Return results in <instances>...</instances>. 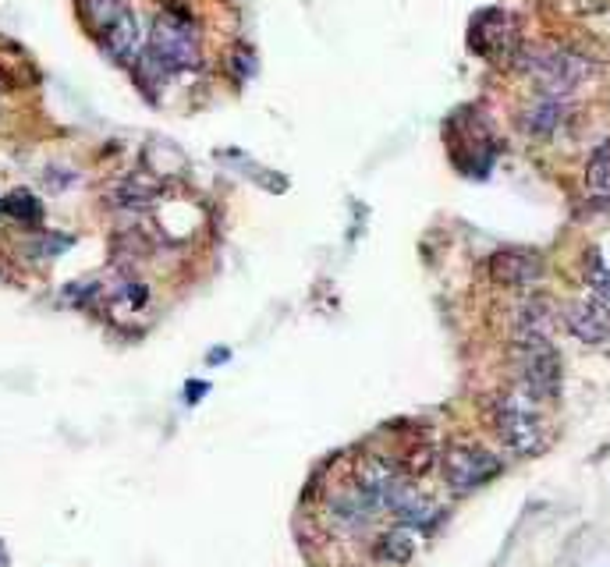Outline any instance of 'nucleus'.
Listing matches in <instances>:
<instances>
[{"instance_id": "16", "label": "nucleus", "mask_w": 610, "mask_h": 567, "mask_svg": "<svg viewBox=\"0 0 610 567\" xmlns=\"http://www.w3.org/2000/svg\"><path fill=\"white\" fill-rule=\"evenodd\" d=\"M79 11L96 32H103L121 18V11H125V0H79Z\"/></svg>"}, {"instance_id": "19", "label": "nucleus", "mask_w": 610, "mask_h": 567, "mask_svg": "<svg viewBox=\"0 0 610 567\" xmlns=\"http://www.w3.org/2000/svg\"><path fill=\"white\" fill-rule=\"evenodd\" d=\"M64 249H71V238H64V234H43L40 241H32V256L36 259H54L61 256Z\"/></svg>"}, {"instance_id": "17", "label": "nucleus", "mask_w": 610, "mask_h": 567, "mask_svg": "<svg viewBox=\"0 0 610 567\" xmlns=\"http://www.w3.org/2000/svg\"><path fill=\"white\" fill-rule=\"evenodd\" d=\"M586 185L593 188V192H607V188H610V142H603V146L589 156Z\"/></svg>"}, {"instance_id": "5", "label": "nucleus", "mask_w": 610, "mask_h": 567, "mask_svg": "<svg viewBox=\"0 0 610 567\" xmlns=\"http://www.w3.org/2000/svg\"><path fill=\"white\" fill-rule=\"evenodd\" d=\"M440 468H444V482L454 493H472L490 479H497L504 461L479 443H454L440 458Z\"/></svg>"}, {"instance_id": "7", "label": "nucleus", "mask_w": 610, "mask_h": 567, "mask_svg": "<svg viewBox=\"0 0 610 567\" xmlns=\"http://www.w3.org/2000/svg\"><path fill=\"white\" fill-rule=\"evenodd\" d=\"M327 514L341 532H362V529H369L373 518L380 514V500L352 482V486H341V490L330 493Z\"/></svg>"}, {"instance_id": "9", "label": "nucleus", "mask_w": 610, "mask_h": 567, "mask_svg": "<svg viewBox=\"0 0 610 567\" xmlns=\"http://www.w3.org/2000/svg\"><path fill=\"white\" fill-rule=\"evenodd\" d=\"M564 327L586 344H600L610 337V305L589 295L586 302H575L564 312Z\"/></svg>"}, {"instance_id": "20", "label": "nucleus", "mask_w": 610, "mask_h": 567, "mask_svg": "<svg viewBox=\"0 0 610 567\" xmlns=\"http://www.w3.org/2000/svg\"><path fill=\"white\" fill-rule=\"evenodd\" d=\"M185 394H188V401H196V397H203V394H206V383H199V387H192V383H188Z\"/></svg>"}, {"instance_id": "21", "label": "nucleus", "mask_w": 610, "mask_h": 567, "mask_svg": "<svg viewBox=\"0 0 610 567\" xmlns=\"http://www.w3.org/2000/svg\"><path fill=\"white\" fill-rule=\"evenodd\" d=\"M224 358H227V351H213V355H210V366H217V362H224Z\"/></svg>"}, {"instance_id": "10", "label": "nucleus", "mask_w": 610, "mask_h": 567, "mask_svg": "<svg viewBox=\"0 0 610 567\" xmlns=\"http://www.w3.org/2000/svg\"><path fill=\"white\" fill-rule=\"evenodd\" d=\"M554 330V305L547 298H525L515 312V341H550Z\"/></svg>"}, {"instance_id": "4", "label": "nucleus", "mask_w": 610, "mask_h": 567, "mask_svg": "<svg viewBox=\"0 0 610 567\" xmlns=\"http://www.w3.org/2000/svg\"><path fill=\"white\" fill-rule=\"evenodd\" d=\"M518 348V369L522 380L518 387L536 404H547L561 394V355L550 341H515Z\"/></svg>"}, {"instance_id": "12", "label": "nucleus", "mask_w": 610, "mask_h": 567, "mask_svg": "<svg viewBox=\"0 0 610 567\" xmlns=\"http://www.w3.org/2000/svg\"><path fill=\"white\" fill-rule=\"evenodd\" d=\"M160 185L153 178H146V174H128V178H121L118 185L107 192V202L114 206V210H146L149 202L157 199Z\"/></svg>"}, {"instance_id": "11", "label": "nucleus", "mask_w": 610, "mask_h": 567, "mask_svg": "<svg viewBox=\"0 0 610 567\" xmlns=\"http://www.w3.org/2000/svg\"><path fill=\"white\" fill-rule=\"evenodd\" d=\"M100 39H103V50H107L114 61L128 64L132 57H139V18L125 8L118 22L100 32Z\"/></svg>"}, {"instance_id": "8", "label": "nucleus", "mask_w": 610, "mask_h": 567, "mask_svg": "<svg viewBox=\"0 0 610 567\" xmlns=\"http://www.w3.org/2000/svg\"><path fill=\"white\" fill-rule=\"evenodd\" d=\"M486 270H490L493 284L522 291V288H532L543 277V259L529 249H501L486 259Z\"/></svg>"}, {"instance_id": "3", "label": "nucleus", "mask_w": 610, "mask_h": 567, "mask_svg": "<svg viewBox=\"0 0 610 567\" xmlns=\"http://www.w3.org/2000/svg\"><path fill=\"white\" fill-rule=\"evenodd\" d=\"M149 57L164 75H174V71H188L199 64V36L192 29L181 11H164L157 15L153 29H149Z\"/></svg>"}, {"instance_id": "6", "label": "nucleus", "mask_w": 610, "mask_h": 567, "mask_svg": "<svg viewBox=\"0 0 610 567\" xmlns=\"http://www.w3.org/2000/svg\"><path fill=\"white\" fill-rule=\"evenodd\" d=\"M469 43L476 54L490 57V61H501V57H515L518 54V32L511 15L504 11H483V15L472 18V32Z\"/></svg>"}, {"instance_id": "14", "label": "nucleus", "mask_w": 610, "mask_h": 567, "mask_svg": "<svg viewBox=\"0 0 610 567\" xmlns=\"http://www.w3.org/2000/svg\"><path fill=\"white\" fill-rule=\"evenodd\" d=\"M376 560H384L391 567H401L415 557V532L405 529V525H394V529L380 532V539L373 543Z\"/></svg>"}, {"instance_id": "15", "label": "nucleus", "mask_w": 610, "mask_h": 567, "mask_svg": "<svg viewBox=\"0 0 610 567\" xmlns=\"http://www.w3.org/2000/svg\"><path fill=\"white\" fill-rule=\"evenodd\" d=\"M0 213H8V217L22 220V224H40L43 206L32 192H22V188H18V192H11V195H4V199H0Z\"/></svg>"}, {"instance_id": "1", "label": "nucleus", "mask_w": 610, "mask_h": 567, "mask_svg": "<svg viewBox=\"0 0 610 567\" xmlns=\"http://www.w3.org/2000/svg\"><path fill=\"white\" fill-rule=\"evenodd\" d=\"M493 429L501 436V443L518 458H532L547 447V426L540 419V404L532 401L522 387L511 394L497 397L493 404Z\"/></svg>"}, {"instance_id": "2", "label": "nucleus", "mask_w": 610, "mask_h": 567, "mask_svg": "<svg viewBox=\"0 0 610 567\" xmlns=\"http://www.w3.org/2000/svg\"><path fill=\"white\" fill-rule=\"evenodd\" d=\"M518 68L540 86L543 96L550 100H561V96L575 93V89L593 75V64L582 54H571V50H557V47H532V50H518Z\"/></svg>"}, {"instance_id": "13", "label": "nucleus", "mask_w": 610, "mask_h": 567, "mask_svg": "<svg viewBox=\"0 0 610 567\" xmlns=\"http://www.w3.org/2000/svg\"><path fill=\"white\" fill-rule=\"evenodd\" d=\"M561 121H564V103L550 100V96H540V100L532 103V107H525L522 117H518V125H522L529 135H536V139L554 135Z\"/></svg>"}, {"instance_id": "18", "label": "nucleus", "mask_w": 610, "mask_h": 567, "mask_svg": "<svg viewBox=\"0 0 610 567\" xmlns=\"http://www.w3.org/2000/svg\"><path fill=\"white\" fill-rule=\"evenodd\" d=\"M586 277H589V291H593V298H600L603 305H610V266H603L596 252H589Z\"/></svg>"}]
</instances>
